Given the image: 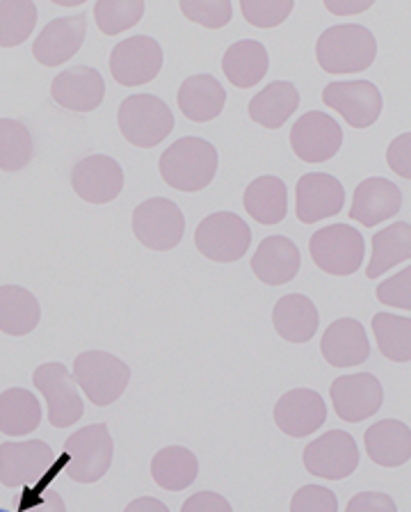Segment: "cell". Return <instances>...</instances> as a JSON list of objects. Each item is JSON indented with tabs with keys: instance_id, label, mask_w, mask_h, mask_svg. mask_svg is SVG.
Listing matches in <instances>:
<instances>
[{
	"instance_id": "obj_7",
	"label": "cell",
	"mask_w": 411,
	"mask_h": 512,
	"mask_svg": "<svg viewBox=\"0 0 411 512\" xmlns=\"http://www.w3.org/2000/svg\"><path fill=\"white\" fill-rule=\"evenodd\" d=\"M311 259L329 277H350L364 266V236L350 224H329L309 240Z\"/></svg>"
},
{
	"instance_id": "obj_47",
	"label": "cell",
	"mask_w": 411,
	"mask_h": 512,
	"mask_svg": "<svg viewBox=\"0 0 411 512\" xmlns=\"http://www.w3.org/2000/svg\"><path fill=\"white\" fill-rule=\"evenodd\" d=\"M124 512H169V508L163 501L153 499V496H140V499L128 503Z\"/></svg>"
},
{
	"instance_id": "obj_36",
	"label": "cell",
	"mask_w": 411,
	"mask_h": 512,
	"mask_svg": "<svg viewBox=\"0 0 411 512\" xmlns=\"http://www.w3.org/2000/svg\"><path fill=\"white\" fill-rule=\"evenodd\" d=\"M32 160V135L16 119H0V170L19 172Z\"/></svg>"
},
{
	"instance_id": "obj_6",
	"label": "cell",
	"mask_w": 411,
	"mask_h": 512,
	"mask_svg": "<svg viewBox=\"0 0 411 512\" xmlns=\"http://www.w3.org/2000/svg\"><path fill=\"white\" fill-rule=\"evenodd\" d=\"M117 124L128 142L140 149H151L174 131V115L158 96L133 94L119 106Z\"/></svg>"
},
{
	"instance_id": "obj_19",
	"label": "cell",
	"mask_w": 411,
	"mask_h": 512,
	"mask_svg": "<svg viewBox=\"0 0 411 512\" xmlns=\"http://www.w3.org/2000/svg\"><path fill=\"white\" fill-rule=\"evenodd\" d=\"M87 32V14L62 16L48 23L32 44V55L42 67H60L80 51Z\"/></svg>"
},
{
	"instance_id": "obj_28",
	"label": "cell",
	"mask_w": 411,
	"mask_h": 512,
	"mask_svg": "<svg viewBox=\"0 0 411 512\" xmlns=\"http://www.w3.org/2000/svg\"><path fill=\"white\" fill-rule=\"evenodd\" d=\"M270 58L268 51L261 42L254 39H243L227 48L222 58V71L233 87L249 90V87L259 85L268 74Z\"/></svg>"
},
{
	"instance_id": "obj_39",
	"label": "cell",
	"mask_w": 411,
	"mask_h": 512,
	"mask_svg": "<svg viewBox=\"0 0 411 512\" xmlns=\"http://www.w3.org/2000/svg\"><path fill=\"white\" fill-rule=\"evenodd\" d=\"M16 512H67L62 496L48 483L21 487V494L14 496Z\"/></svg>"
},
{
	"instance_id": "obj_2",
	"label": "cell",
	"mask_w": 411,
	"mask_h": 512,
	"mask_svg": "<svg viewBox=\"0 0 411 512\" xmlns=\"http://www.w3.org/2000/svg\"><path fill=\"white\" fill-rule=\"evenodd\" d=\"M217 165H220V156L211 142L201 138H181L165 149L158 170L169 188L179 192H199L211 186Z\"/></svg>"
},
{
	"instance_id": "obj_29",
	"label": "cell",
	"mask_w": 411,
	"mask_h": 512,
	"mask_svg": "<svg viewBox=\"0 0 411 512\" xmlns=\"http://www.w3.org/2000/svg\"><path fill=\"white\" fill-rule=\"evenodd\" d=\"M243 204L249 218L265 224V227L284 222L288 213L286 183L279 176H259L245 188Z\"/></svg>"
},
{
	"instance_id": "obj_31",
	"label": "cell",
	"mask_w": 411,
	"mask_h": 512,
	"mask_svg": "<svg viewBox=\"0 0 411 512\" xmlns=\"http://www.w3.org/2000/svg\"><path fill=\"white\" fill-rule=\"evenodd\" d=\"M42 423V403L28 389L12 387L0 394V432L7 437H23Z\"/></svg>"
},
{
	"instance_id": "obj_24",
	"label": "cell",
	"mask_w": 411,
	"mask_h": 512,
	"mask_svg": "<svg viewBox=\"0 0 411 512\" xmlns=\"http://www.w3.org/2000/svg\"><path fill=\"white\" fill-rule=\"evenodd\" d=\"M368 458L384 469H398L411 460V428L398 419L377 421L364 432Z\"/></svg>"
},
{
	"instance_id": "obj_44",
	"label": "cell",
	"mask_w": 411,
	"mask_h": 512,
	"mask_svg": "<svg viewBox=\"0 0 411 512\" xmlns=\"http://www.w3.org/2000/svg\"><path fill=\"white\" fill-rule=\"evenodd\" d=\"M345 512H398V506L384 492H359L348 501Z\"/></svg>"
},
{
	"instance_id": "obj_25",
	"label": "cell",
	"mask_w": 411,
	"mask_h": 512,
	"mask_svg": "<svg viewBox=\"0 0 411 512\" xmlns=\"http://www.w3.org/2000/svg\"><path fill=\"white\" fill-rule=\"evenodd\" d=\"M272 325L274 332L288 343H309L318 332L320 314L306 295L288 293L274 304Z\"/></svg>"
},
{
	"instance_id": "obj_18",
	"label": "cell",
	"mask_w": 411,
	"mask_h": 512,
	"mask_svg": "<svg viewBox=\"0 0 411 512\" xmlns=\"http://www.w3.org/2000/svg\"><path fill=\"white\" fill-rule=\"evenodd\" d=\"M345 190L332 174H304L295 186V215L304 224L334 218L343 211Z\"/></svg>"
},
{
	"instance_id": "obj_38",
	"label": "cell",
	"mask_w": 411,
	"mask_h": 512,
	"mask_svg": "<svg viewBox=\"0 0 411 512\" xmlns=\"http://www.w3.org/2000/svg\"><path fill=\"white\" fill-rule=\"evenodd\" d=\"M295 10L293 0H243L240 12L256 28H277Z\"/></svg>"
},
{
	"instance_id": "obj_37",
	"label": "cell",
	"mask_w": 411,
	"mask_h": 512,
	"mask_svg": "<svg viewBox=\"0 0 411 512\" xmlns=\"http://www.w3.org/2000/svg\"><path fill=\"white\" fill-rule=\"evenodd\" d=\"M144 14L142 0H99L94 5L96 26L103 35L115 37L122 35L124 30L133 28Z\"/></svg>"
},
{
	"instance_id": "obj_30",
	"label": "cell",
	"mask_w": 411,
	"mask_h": 512,
	"mask_svg": "<svg viewBox=\"0 0 411 512\" xmlns=\"http://www.w3.org/2000/svg\"><path fill=\"white\" fill-rule=\"evenodd\" d=\"M42 320V307L35 295L23 286H0V332L7 336H26L35 332Z\"/></svg>"
},
{
	"instance_id": "obj_40",
	"label": "cell",
	"mask_w": 411,
	"mask_h": 512,
	"mask_svg": "<svg viewBox=\"0 0 411 512\" xmlns=\"http://www.w3.org/2000/svg\"><path fill=\"white\" fill-rule=\"evenodd\" d=\"M183 16H188L192 23H199L208 30L224 28L233 16V5L227 0L220 3H201V0H183L179 5Z\"/></svg>"
},
{
	"instance_id": "obj_26",
	"label": "cell",
	"mask_w": 411,
	"mask_h": 512,
	"mask_svg": "<svg viewBox=\"0 0 411 512\" xmlns=\"http://www.w3.org/2000/svg\"><path fill=\"white\" fill-rule=\"evenodd\" d=\"M176 101H179L183 117H188L190 122L204 124L220 117L224 103H227V92H224V87L217 78L208 74H197L183 80L179 94H176Z\"/></svg>"
},
{
	"instance_id": "obj_11",
	"label": "cell",
	"mask_w": 411,
	"mask_h": 512,
	"mask_svg": "<svg viewBox=\"0 0 411 512\" xmlns=\"http://www.w3.org/2000/svg\"><path fill=\"white\" fill-rule=\"evenodd\" d=\"M302 462L311 476L343 480L359 467V446L345 430H329L306 444Z\"/></svg>"
},
{
	"instance_id": "obj_17",
	"label": "cell",
	"mask_w": 411,
	"mask_h": 512,
	"mask_svg": "<svg viewBox=\"0 0 411 512\" xmlns=\"http://www.w3.org/2000/svg\"><path fill=\"white\" fill-rule=\"evenodd\" d=\"M274 423L288 437L304 439L322 428L327 421V405L318 391L290 389L274 405Z\"/></svg>"
},
{
	"instance_id": "obj_43",
	"label": "cell",
	"mask_w": 411,
	"mask_h": 512,
	"mask_svg": "<svg viewBox=\"0 0 411 512\" xmlns=\"http://www.w3.org/2000/svg\"><path fill=\"white\" fill-rule=\"evenodd\" d=\"M386 163H389L393 174L411 181V133H402L391 140L389 149H386Z\"/></svg>"
},
{
	"instance_id": "obj_9",
	"label": "cell",
	"mask_w": 411,
	"mask_h": 512,
	"mask_svg": "<svg viewBox=\"0 0 411 512\" xmlns=\"http://www.w3.org/2000/svg\"><path fill=\"white\" fill-rule=\"evenodd\" d=\"M32 384L46 400L48 421L53 428H69L83 419V398H80L78 384L67 366L60 362L42 364L32 373Z\"/></svg>"
},
{
	"instance_id": "obj_8",
	"label": "cell",
	"mask_w": 411,
	"mask_h": 512,
	"mask_svg": "<svg viewBox=\"0 0 411 512\" xmlns=\"http://www.w3.org/2000/svg\"><path fill=\"white\" fill-rule=\"evenodd\" d=\"M197 250L215 263L240 261L252 245V231L240 215L220 211L206 215L195 231Z\"/></svg>"
},
{
	"instance_id": "obj_45",
	"label": "cell",
	"mask_w": 411,
	"mask_h": 512,
	"mask_svg": "<svg viewBox=\"0 0 411 512\" xmlns=\"http://www.w3.org/2000/svg\"><path fill=\"white\" fill-rule=\"evenodd\" d=\"M181 512H233L231 503L217 492H197L188 496Z\"/></svg>"
},
{
	"instance_id": "obj_34",
	"label": "cell",
	"mask_w": 411,
	"mask_h": 512,
	"mask_svg": "<svg viewBox=\"0 0 411 512\" xmlns=\"http://www.w3.org/2000/svg\"><path fill=\"white\" fill-rule=\"evenodd\" d=\"M373 334L377 341V350L384 359L393 364L411 362V318L396 314H375L373 316Z\"/></svg>"
},
{
	"instance_id": "obj_46",
	"label": "cell",
	"mask_w": 411,
	"mask_h": 512,
	"mask_svg": "<svg viewBox=\"0 0 411 512\" xmlns=\"http://www.w3.org/2000/svg\"><path fill=\"white\" fill-rule=\"evenodd\" d=\"M373 7V3H364V0H357V3H341V0H327L325 10L332 12L336 16H350V14H361Z\"/></svg>"
},
{
	"instance_id": "obj_22",
	"label": "cell",
	"mask_w": 411,
	"mask_h": 512,
	"mask_svg": "<svg viewBox=\"0 0 411 512\" xmlns=\"http://www.w3.org/2000/svg\"><path fill=\"white\" fill-rule=\"evenodd\" d=\"M51 96L58 106L71 112H92L106 99V83L96 69L74 67L55 76Z\"/></svg>"
},
{
	"instance_id": "obj_1",
	"label": "cell",
	"mask_w": 411,
	"mask_h": 512,
	"mask_svg": "<svg viewBox=\"0 0 411 512\" xmlns=\"http://www.w3.org/2000/svg\"><path fill=\"white\" fill-rule=\"evenodd\" d=\"M316 58L320 69L332 76L361 74L375 62L377 42L373 32L359 23H341L318 37Z\"/></svg>"
},
{
	"instance_id": "obj_33",
	"label": "cell",
	"mask_w": 411,
	"mask_h": 512,
	"mask_svg": "<svg viewBox=\"0 0 411 512\" xmlns=\"http://www.w3.org/2000/svg\"><path fill=\"white\" fill-rule=\"evenodd\" d=\"M197 455L183 446H165L153 455L151 476L158 487L167 492H181L197 480Z\"/></svg>"
},
{
	"instance_id": "obj_12",
	"label": "cell",
	"mask_w": 411,
	"mask_h": 512,
	"mask_svg": "<svg viewBox=\"0 0 411 512\" xmlns=\"http://www.w3.org/2000/svg\"><path fill=\"white\" fill-rule=\"evenodd\" d=\"M322 103L341 115L348 126L364 131L373 126L382 115L384 101L380 90L368 80H341L329 83L322 90Z\"/></svg>"
},
{
	"instance_id": "obj_3",
	"label": "cell",
	"mask_w": 411,
	"mask_h": 512,
	"mask_svg": "<svg viewBox=\"0 0 411 512\" xmlns=\"http://www.w3.org/2000/svg\"><path fill=\"white\" fill-rule=\"evenodd\" d=\"M112 453H115V444H112L108 426L106 423H92V426L80 428L67 437V442L62 444L58 464L60 471H64L74 483L90 485L108 474Z\"/></svg>"
},
{
	"instance_id": "obj_23",
	"label": "cell",
	"mask_w": 411,
	"mask_h": 512,
	"mask_svg": "<svg viewBox=\"0 0 411 512\" xmlns=\"http://www.w3.org/2000/svg\"><path fill=\"white\" fill-rule=\"evenodd\" d=\"M300 247L286 236H268L261 240L252 256V272L256 279L268 286H284L293 282L300 272Z\"/></svg>"
},
{
	"instance_id": "obj_20",
	"label": "cell",
	"mask_w": 411,
	"mask_h": 512,
	"mask_svg": "<svg viewBox=\"0 0 411 512\" xmlns=\"http://www.w3.org/2000/svg\"><path fill=\"white\" fill-rule=\"evenodd\" d=\"M322 359L332 368L361 366L370 357V341L357 318H338L320 339Z\"/></svg>"
},
{
	"instance_id": "obj_10",
	"label": "cell",
	"mask_w": 411,
	"mask_h": 512,
	"mask_svg": "<svg viewBox=\"0 0 411 512\" xmlns=\"http://www.w3.org/2000/svg\"><path fill=\"white\" fill-rule=\"evenodd\" d=\"M133 234L153 252L174 250L185 234L183 211L172 199H147V202L137 204L133 211Z\"/></svg>"
},
{
	"instance_id": "obj_15",
	"label": "cell",
	"mask_w": 411,
	"mask_h": 512,
	"mask_svg": "<svg viewBox=\"0 0 411 512\" xmlns=\"http://www.w3.org/2000/svg\"><path fill=\"white\" fill-rule=\"evenodd\" d=\"M334 412L345 423H361L380 412L384 389L373 373L341 375L329 387Z\"/></svg>"
},
{
	"instance_id": "obj_42",
	"label": "cell",
	"mask_w": 411,
	"mask_h": 512,
	"mask_svg": "<svg viewBox=\"0 0 411 512\" xmlns=\"http://www.w3.org/2000/svg\"><path fill=\"white\" fill-rule=\"evenodd\" d=\"M290 512H338V499L322 485H304L290 499Z\"/></svg>"
},
{
	"instance_id": "obj_49",
	"label": "cell",
	"mask_w": 411,
	"mask_h": 512,
	"mask_svg": "<svg viewBox=\"0 0 411 512\" xmlns=\"http://www.w3.org/2000/svg\"><path fill=\"white\" fill-rule=\"evenodd\" d=\"M0 512H7V510H3V508H0Z\"/></svg>"
},
{
	"instance_id": "obj_32",
	"label": "cell",
	"mask_w": 411,
	"mask_h": 512,
	"mask_svg": "<svg viewBox=\"0 0 411 512\" xmlns=\"http://www.w3.org/2000/svg\"><path fill=\"white\" fill-rule=\"evenodd\" d=\"M411 259V224L393 222L373 236V254L366 266V277L377 279L384 272Z\"/></svg>"
},
{
	"instance_id": "obj_5",
	"label": "cell",
	"mask_w": 411,
	"mask_h": 512,
	"mask_svg": "<svg viewBox=\"0 0 411 512\" xmlns=\"http://www.w3.org/2000/svg\"><path fill=\"white\" fill-rule=\"evenodd\" d=\"M74 380L96 407L117 403L131 380V368L103 350L80 352L74 362Z\"/></svg>"
},
{
	"instance_id": "obj_21",
	"label": "cell",
	"mask_w": 411,
	"mask_h": 512,
	"mask_svg": "<svg viewBox=\"0 0 411 512\" xmlns=\"http://www.w3.org/2000/svg\"><path fill=\"white\" fill-rule=\"evenodd\" d=\"M402 208V192L382 176H370L354 188L350 220L364 224V227H377L380 222L396 218Z\"/></svg>"
},
{
	"instance_id": "obj_35",
	"label": "cell",
	"mask_w": 411,
	"mask_h": 512,
	"mask_svg": "<svg viewBox=\"0 0 411 512\" xmlns=\"http://www.w3.org/2000/svg\"><path fill=\"white\" fill-rule=\"evenodd\" d=\"M37 26V5L30 0L0 3V48L21 46Z\"/></svg>"
},
{
	"instance_id": "obj_41",
	"label": "cell",
	"mask_w": 411,
	"mask_h": 512,
	"mask_svg": "<svg viewBox=\"0 0 411 512\" xmlns=\"http://www.w3.org/2000/svg\"><path fill=\"white\" fill-rule=\"evenodd\" d=\"M377 302L384 307H396L411 311V266L400 270L398 275L386 277L384 282L375 288Z\"/></svg>"
},
{
	"instance_id": "obj_48",
	"label": "cell",
	"mask_w": 411,
	"mask_h": 512,
	"mask_svg": "<svg viewBox=\"0 0 411 512\" xmlns=\"http://www.w3.org/2000/svg\"><path fill=\"white\" fill-rule=\"evenodd\" d=\"M58 5H62V7H76V5H83V0H60Z\"/></svg>"
},
{
	"instance_id": "obj_27",
	"label": "cell",
	"mask_w": 411,
	"mask_h": 512,
	"mask_svg": "<svg viewBox=\"0 0 411 512\" xmlns=\"http://www.w3.org/2000/svg\"><path fill=\"white\" fill-rule=\"evenodd\" d=\"M300 106V94H297V87L288 80H274L268 87L254 96L249 101V119L256 122L263 128H270V131H277V128L284 126L293 112Z\"/></svg>"
},
{
	"instance_id": "obj_16",
	"label": "cell",
	"mask_w": 411,
	"mask_h": 512,
	"mask_svg": "<svg viewBox=\"0 0 411 512\" xmlns=\"http://www.w3.org/2000/svg\"><path fill=\"white\" fill-rule=\"evenodd\" d=\"M71 186L87 204H110L124 190V170L110 156H87L76 163L74 172H71Z\"/></svg>"
},
{
	"instance_id": "obj_14",
	"label": "cell",
	"mask_w": 411,
	"mask_h": 512,
	"mask_svg": "<svg viewBox=\"0 0 411 512\" xmlns=\"http://www.w3.org/2000/svg\"><path fill=\"white\" fill-rule=\"evenodd\" d=\"M163 48L147 35L128 37L110 53V74L124 87H140L151 83L163 69Z\"/></svg>"
},
{
	"instance_id": "obj_4",
	"label": "cell",
	"mask_w": 411,
	"mask_h": 512,
	"mask_svg": "<svg viewBox=\"0 0 411 512\" xmlns=\"http://www.w3.org/2000/svg\"><path fill=\"white\" fill-rule=\"evenodd\" d=\"M58 474L60 464L46 442L30 439V442L0 444V485L3 487L21 490L30 485H51Z\"/></svg>"
},
{
	"instance_id": "obj_13",
	"label": "cell",
	"mask_w": 411,
	"mask_h": 512,
	"mask_svg": "<svg viewBox=\"0 0 411 512\" xmlns=\"http://www.w3.org/2000/svg\"><path fill=\"white\" fill-rule=\"evenodd\" d=\"M290 147L302 163H327L343 147V131L327 112L309 110L290 128Z\"/></svg>"
}]
</instances>
